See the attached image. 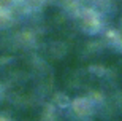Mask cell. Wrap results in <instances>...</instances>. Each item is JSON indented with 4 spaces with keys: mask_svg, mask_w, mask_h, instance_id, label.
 Segmentation results:
<instances>
[{
    "mask_svg": "<svg viewBox=\"0 0 122 121\" xmlns=\"http://www.w3.org/2000/svg\"><path fill=\"white\" fill-rule=\"evenodd\" d=\"M71 110L78 116V120H87V118H91L94 115L95 104L86 97H79L71 102Z\"/></svg>",
    "mask_w": 122,
    "mask_h": 121,
    "instance_id": "cell-1",
    "label": "cell"
},
{
    "mask_svg": "<svg viewBox=\"0 0 122 121\" xmlns=\"http://www.w3.org/2000/svg\"><path fill=\"white\" fill-rule=\"evenodd\" d=\"M82 24L86 29H97L98 27V16L91 10H86L82 13Z\"/></svg>",
    "mask_w": 122,
    "mask_h": 121,
    "instance_id": "cell-2",
    "label": "cell"
}]
</instances>
